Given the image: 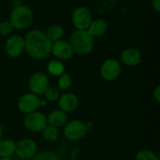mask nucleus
Here are the masks:
<instances>
[{
	"mask_svg": "<svg viewBox=\"0 0 160 160\" xmlns=\"http://www.w3.org/2000/svg\"><path fill=\"white\" fill-rule=\"evenodd\" d=\"M69 44L73 52L79 54H88L94 47L93 37L85 30H77L72 34Z\"/></svg>",
	"mask_w": 160,
	"mask_h": 160,
	"instance_id": "f03ea898",
	"label": "nucleus"
},
{
	"mask_svg": "<svg viewBox=\"0 0 160 160\" xmlns=\"http://www.w3.org/2000/svg\"><path fill=\"white\" fill-rule=\"evenodd\" d=\"M142 55L140 51L133 48H128L123 51L121 54V60L128 66H136L141 62Z\"/></svg>",
	"mask_w": 160,
	"mask_h": 160,
	"instance_id": "ddd939ff",
	"label": "nucleus"
},
{
	"mask_svg": "<svg viewBox=\"0 0 160 160\" xmlns=\"http://www.w3.org/2000/svg\"><path fill=\"white\" fill-rule=\"evenodd\" d=\"M1 137H2V128L0 126V139H1Z\"/></svg>",
	"mask_w": 160,
	"mask_h": 160,
	"instance_id": "c85d7f7f",
	"label": "nucleus"
},
{
	"mask_svg": "<svg viewBox=\"0 0 160 160\" xmlns=\"http://www.w3.org/2000/svg\"><path fill=\"white\" fill-rule=\"evenodd\" d=\"M47 118L41 112H31L24 119V126L27 129L38 132L43 130L47 126Z\"/></svg>",
	"mask_w": 160,
	"mask_h": 160,
	"instance_id": "423d86ee",
	"label": "nucleus"
},
{
	"mask_svg": "<svg viewBox=\"0 0 160 160\" xmlns=\"http://www.w3.org/2000/svg\"><path fill=\"white\" fill-rule=\"evenodd\" d=\"M136 160H158L156 155L149 150H142L138 153Z\"/></svg>",
	"mask_w": 160,
	"mask_h": 160,
	"instance_id": "412c9836",
	"label": "nucleus"
},
{
	"mask_svg": "<svg viewBox=\"0 0 160 160\" xmlns=\"http://www.w3.org/2000/svg\"><path fill=\"white\" fill-rule=\"evenodd\" d=\"M121 72V67L116 60L108 59L106 60L100 69L101 76L107 81H113L115 80Z\"/></svg>",
	"mask_w": 160,
	"mask_h": 160,
	"instance_id": "1a4fd4ad",
	"label": "nucleus"
},
{
	"mask_svg": "<svg viewBox=\"0 0 160 160\" xmlns=\"http://www.w3.org/2000/svg\"><path fill=\"white\" fill-rule=\"evenodd\" d=\"M33 21L32 10L25 6L16 7L10 14V23L12 27L17 29H24L28 27Z\"/></svg>",
	"mask_w": 160,
	"mask_h": 160,
	"instance_id": "7ed1b4c3",
	"label": "nucleus"
},
{
	"mask_svg": "<svg viewBox=\"0 0 160 160\" xmlns=\"http://www.w3.org/2000/svg\"><path fill=\"white\" fill-rule=\"evenodd\" d=\"M45 96H46V98L49 100V101H54L58 98L59 97V92L57 89L53 88V87H51V88H48L45 92Z\"/></svg>",
	"mask_w": 160,
	"mask_h": 160,
	"instance_id": "5701e85b",
	"label": "nucleus"
},
{
	"mask_svg": "<svg viewBox=\"0 0 160 160\" xmlns=\"http://www.w3.org/2000/svg\"><path fill=\"white\" fill-rule=\"evenodd\" d=\"M37 152V144L30 139L21 140L15 144V152L17 157L21 159H27L32 158Z\"/></svg>",
	"mask_w": 160,
	"mask_h": 160,
	"instance_id": "0eeeda50",
	"label": "nucleus"
},
{
	"mask_svg": "<svg viewBox=\"0 0 160 160\" xmlns=\"http://www.w3.org/2000/svg\"><path fill=\"white\" fill-rule=\"evenodd\" d=\"M70 82H71L70 77L68 75H67V74H64L59 79V87L61 89H64V90L68 89L70 86Z\"/></svg>",
	"mask_w": 160,
	"mask_h": 160,
	"instance_id": "393cba45",
	"label": "nucleus"
},
{
	"mask_svg": "<svg viewBox=\"0 0 160 160\" xmlns=\"http://www.w3.org/2000/svg\"><path fill=\"white\" fill-rule=\"evenodd\" d=\"M0 160H10V158H2Z\"/></svg>",
	"mask_w": 160,
	"mask_h": 160,
	"instance_id": "cd10ccee",
	"label": "nucleus"
},
{
	"mask_svg": "<svg viewBox=\"0 0 160 160\" xmlns=\"http://www.w3.org/2000/svg\"><path fill=\"white\" fill-rule=\"evenodd\" d=\"M87 131V127L80 120L71 121L64 129V134L70 141H78L82 139Z\"/></svg>",
	"mask_w": 160,
	"mask_h": 160,
	"instance_id": "20e7f679",
	"label": "nucleus"
},
{
	"mask_svg": "<svg viewBox=\"0 0 160 160\" xmlns=\"http://www.w3.org/2000/svg\"><path fill=\"white\" fill-rule=\"evenodd\" d=\"M152 4H153V7H154V8H155L157 11H159L160 10V0H152Z\"/></svg>",
	"mask_w": 160,
	"mask_h": 160,
	"instance_id": "a878e982",
	"label": "nucleus"
},
{
	"mask_svg": "<svg viewBox=\"0 0 160 160\" xmlns=\"http://www.w3.org/2000/svg\"><path fill=\"white\" fill-rule=\"evenodd\" d=\"M67 114L63 111H54L51 112L48 116V123L50 126H52L54 128L62 127L67 122Z\"/></svg>",
	"mask_w": 160,
	"mask_h": 160,
	"instance_id": "dca6fc26",
	"label": "nucleus"
},
{
	"mask_svg": "<svg viewBox=\"0 0 160 160\" xmlns=\"http://www.w3.org/2000/svg\"><path fill=\"white\" fill-rule=\"evenodd\" d=\"M64 35V30L60 25H52L51 26L46 34V37L51 41H58Z\"/></svg>",
	"mask_w": 160,
	"mask_h": 160,
	"instance_id": "a211bd4d",
	"label": "nucleus"
},
{
	"mask_svg": "<svg viewBox=\"0 0 160 160\" xmlns=\"http://www.w3.org/2000/svg\"><path fill=\"white\" fill-rule=\"evenodd\" d=\"M72 22L74 26L78 30L87 29L92 22V17L89 9L84 7H80L75 9L72 15Z\"/></svg>",
	"mask_w": 160,
	"mask_h": 160,
	"instance_id": "39448f33",
	"label": "nucleus"
},
{
	"mask_svg": "<svg viewBox=\"0 0 160 160\" xmlns=\"http://www.w3.org/2000/svg\"><path fill=\"white\" fill-rule=\"evenodd\" d=\"M15 152V143L13 141L5 140L0 142V157L8 158Z\"/></svg>",
	"mask_w": 160,
	"mask_h": 160,
	"instance_id": "f3484780",
	"label": "nucleus"
},
{
	"mask_svg": "<svg viewBox=\"0 0 160 160\" xmlns=\"http://www.w3.org/2000/svg\"><path fill=\"white\" fill-rule=\"evenodd\" d=\"M19 160H25V159H19Z\"/></svg>",
	"mask_w": 160,
	"mask_h": 160,
	"instance_id": "c756f323",
	"label": "nucleus"
},
{
	"mask_svg": "<svg viewBox=\"0 0 160 160\" xmlns=\"http://www.w3.org/2000/svg\"><path fill=\"white\" fill-rule=\"evenodd\" d=\"M12 25L9 22H2L0 23V35L7 36L12 31Z\"/></svg>",
	"mask_w": 160,
	"mask_h": 160,
	"instance_id": "b1692460",
	"label": "nucleus"
},
{
	"mask_svg": "<svg viewBox=\"0 0 160 160\" xmlns=\"http://www.w3.org/2000/svg\"><path fill=\"white\" fill-rule=\"evenodd\" d=\"M49 80L48 77L41 72L33 74L29 81V87L34 94H43L48 89Z\"/></svg>",
	"mask_w": 160,
	"mask_h": 160,
	"instance_id": "6e6552de",
	"label": "nucleus"
},
{
	"mask_svg": "<svg viewBox=\"0 0 160 160\" xmlns=\"http://www.w3.org/2000/svg\"><path fill=\"white\" fill-rule=\"evenodd\" d=\"M108 25L106 23V22H104L103 20L98 19L95 20L93 22H91L88 29V33L92 36V37H98V36H101L103 35L106 31H107Z\"/></svg>",
	"mask_w": 160,
	"mask_h": 160,
	"instance_id": "2eb2a0df",
	"label": "nucleus"
},
{
	"mask_svg": "<svg viewBox=\"0 0 160 160\" xmlns=\"http://www.w3.org/2000/svg\"><path fill=\"white\" fill-rule=\"evenodd\" d=\"M159 91H160V87L159 86H158V87H157V89H156V91H155V98H156V99H157V101H158V102H159L160 101Z\"/></svg>",
	"mask_w": 160,
	"mask_h": 160,
	"instance_id": "bb28decb",
	"label": "nucleus"
},
{
	"mask_svg": "<svg viewBox=\"0 0 160 160\" xmlns=\"http://www.w3.org/2000/svg\"><path fill=\"white\" fill-rule=\"evenodd\" d=\"M6 51L12 57L21 55L24 51V39L20 36L11 37L6 43Z\"/></svg>",
	"mask_w": 160,
	"mask_h": 160,
	"instance_id": "9b49d317",
	"label": "nucleus"
},
{
	"mask_svg": "<svg viewBox=\"0 0 160 160\" xmlns=\"http://www.w3.org/2000/svg\"><path fill=\"white\" fill-rule=\"evenodd\" d=\"M33 160H58V158L52 152H42L38 154Z\"/></svg>",
	"mask_w": 160,
	"mask_h": 160,
	"instance_id": "4be33fe9",
	"label": "nucleus"
},
{
	"mask_svg": "<svg viewBox=\"0 0 160 160\" xmlns=\"http://www.w3.org/2000/svg\"><path fill=\"white\" fill-rule=\"evenodd\" d=\"M59 106L61 110L65 112H72L78 106V98L74 94H65L60 98Z\"/></svg>",
	"mask_w": 160,
	"mask_h": 160,
	"instance_id": "4468645a",
	"label": "nucleus"
},
{
	"mask_svg": "<svg viewBox=\"0 0 160 160\" xmlns=\"http://www.w3.org/2000/svg\"><path fill=\"white\" fill-rule=\"evenodd\" d=\"M52 53L60 59H69L73 54V49L71 45L66 41H55L52 46Z\"/></svg>",
	"mask_w": 160,
	"mask_h": 160,
	"instance_id": "f8f14e48",
	"label": "nucleus"
},
{
	"mask_svg": "<svg viewBox=\"0 0 160 160\" xmlns=\"http://www.w3.org/2000/svg\"><path fill=\"white\" fill-rule=\"evenodd\" d=\"M64 69L65 68L63 64L59 61H52L48 65V70L52 75H55V76L61 75L64 72Z\"/></svg>",
	"mask_w": 160,
	"mask_h": 160,
	"instance_id": "aec40b11",
	"label": "nucleus"
},
{
	"mask_svg": "<svg viewBox=\"0 0 160 160\" xmlns=\"http://www.w3.org/2000/svg\"><path fill=\"white\" fill-rule=\"evenodd\" d=\"M41 102L39 98L34 94H26L22 96L18 103V107L21 112L24 113L34 112L39 106Z\"/></svg>",
	"mask_w": 160,
	"mask_h": 160,
	"instance_id": "9d476101",
	"label": "nucleus"
},
{
	"mask_svg": "<svg viewBox=\"0 0 160 160\" xmlns=\"http://www.w3.org/2000/svg\"><path fill=\"white\" fill-rule=\"evenodd\" d=\"M52 42L40 31H30L24 40V49L27 53L36 59L46 57L52 51Z\"/></svg>",
	"mask_w": 160,
	"mask_h": 160,
	"instance_id": "f257e3e1",
	"label": "nucleus"
},
{
	"mask_svg": "<svg viewBox=\"0 0 160 160\" xmlns=\"http://www.w3.org/2000/svg\"><path fill=\"white\" fill-rule=\"evenodd\" d=\"M42 131L43 137L49 142H55L58 138V130L52 126H46Z\"/></svg>",
	"mask_w": 160,
	"mask_h": 160,
	"instance_id": "6ab92c4d",
	"label": "nucleus"
}]
</instances>
